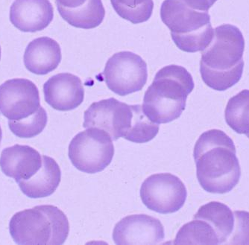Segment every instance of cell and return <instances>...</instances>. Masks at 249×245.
<instances>
[{"instance_id": "11", "label": "cell", "mask_w": 249, "mask_h": 245, "mask_svg": "<svg viewBox=\"0 0 249 245\" xmlns=\"http://www.w3.org/2000/svg\"><path fill=\"white\" fill-rule=\"evenodd\" d=\"M160 220L139 214L124 217L114 227L113 240L117 245H158L164 239Z\"/></svg>"}, {"instance_id": "13", "label": "cell", "mask_w": 249, "mask_h": 245, "mask_svg": "<svg viewBox=\"0 0 249 245\" xmlns=\"http://www.w3.org/2000/svg\"><path fill=\"white\" fill-rule=\"evenodd\" d=\"M54 9L50 0H15L10 8V20L23 32H40L51 23Z\"/></svg>"}, {"instance_id": "19", "label": "cell", "mask_w": 249, "mask_h": 245, "mask_svg": "<svg viewBox=\"0 0 249 245\" xmlns=\"http://www.w3.org/2000/svg\"><path fill=\"white\" fill-rule=\"evenodd\" d=\"M175 245H220L217 233L208 221L195 218L178 232Z\"/></svg>"}, {"instance_id": "4", "label": "cell", "mask_w": 249, "mask_h": 245, "mask_svg": "<svg viewBox=\"0 0 249 245\" xmlns=\"http://www.w3.org/2000/svg\"><path fill=\"white\" fill-rule=\"evenodd\" d=\"M194 87L193 77L184 67H163L145 92L142 110L156 124L171 122L184 111L187 97Z\"/></svg>"}, {"instance_id": "15", "label": "cell", "mask_w": 249, "mask_h": 245, "mask_svg": "<svg viewBox=\"0 0 249 245\" xmlns=\"http://www.w3.org/2000/svg\"><path fill=\"white\" fill-rule=\"evenodd\" d=\"M55 2L61 18L78 29H94L106 16L102 0H55Z\"/></svg>"}, {"instance_id": "18", "label": "cell", "mask_w": 249, "mask_h": 245, "mask_svg": "<svg viewBox=\"0 0 249 245\" xmlns=\"http://www.w3.org/2000/svg\"><path fill=\"white\" fill-rule=\"evenodd\" d=\"M195 218L208 221L214 228L220 245H226L233 233L235 218L233 212L227 205L218 201H211L198 209Z\"/></svg>"}, {"instance_id": "26", "label": "cell", "mask_w": 249, "mask_h": 245, "mask_svg": "<svg viewBox=\"0 0 249 245\" xmlns=\"http://www.w3.org/2000/svg\"><path fill=\"white\" fill-rule=\"evenodd\" d=\"M0 60H1V46H0Z\"/></svg>"}, {"instance_id": "25", "label": "cell", "mask_w": 249, "mask_h": 245, "mask_svg": "<svg viewBox=\"0 0 249 245\" xmlns=\"http://www.w3.org/2000/svg\"><path fill=\"white\" fill-rule=\"evenodd\" d=\"M2 128H1V126H0V144H1V141H2Z\"/></svg>"}, {"instance_id": "17", "label": "cell", "mask_w": 249, "mask_h": 245, "mask_svg": "<svg viewBox=\"0 0 249 245\" xmlns=\"http://www.w3.org/2000/svg\"><path fill=\"white\" fill-rule=\"evenodd\" d=\"M61 172L53 158L43 156L40 170L29 180L18 182L21 191L30 198H41L52 195L61 183Z\"/></svg>"}, {"instance_id": "10", "label": "cell", "mask_w": 249, "mask_h": 245, "mask_svg": "<svg viewBox=\"0 0 249 245\" xmlns=\"http://www.w3.org/2000/svg\"><path fill=\"white\" fill-rule=\"evenodd\" d=\"M40 107L38 89L30 80L15 78L0 86V113L8 120H24Z\"/></svg>"}, {"instance_id": "23", "label": "cell", "mask_w": 249, "mask_h": 245, "mask_svg": "<svg viewBox=\"0 0 249 245\" xmlns=\"http://www.w3.org/2000/svg\"><path fill=\"white\" fill-rule=\"evenodd\" d=\"M234 228L226 245H249V212L234 211Z\"/></svg>"}, {"instance_id": "6", "label": "cell", "mask_w": 249, "mask_h": 245, "mask_svg": "<svg viewBox=\"0 0 249 245\" xmlns=\"http://www.w3.org/2000/svg\"><path fill=\"white\" fill-rule=\"evenodd\" d=\"M114 155L113 140L106 131L87 128L75 136L69 145V158L78 170L99 173L111 162Z\"/></svg>"}, {"instance_id": "8", "label": "cell", "mask_w": 249, "mask_h": 245, "mask_svg": "<svg viewBox=\"0 0 249 245\" xmlns=\"http://www.w3.org/2000/svg\"><path fill=\"white\" fill-rule=\"evenodd\" d=\"M141 197L147 208L165 215L174 213L182 208L187 191L184 183L176 175L156 174L142 183Z\"/></svg>"}, {"instance_id": "9", "label": "cell", "mask_w": 249, "mask_h": 245, "mask_svg": "<svg viewBox=\"0 0 249 245\" xmlns=\"http://www.w3.org/2000/svg\"><path fill=\"white\" fill-rule=\"evenodd\" d=\"M134 106L114 98L94 102L84 115L83 127H96L109 134L113 141L126 139L134 120Z\"/></svg>"}, {"instance_id": "21", "label": "cell", "mask_w": 249, "mask_h": 245, "mask_svg": "<svg viewBox=\"0 0 249 245\" xmlns=\"http://www.w3.org/2000/svg\"><path fill=\"white\" fill-rule=\"evenodd\" d=\"M110 2L120 18L133 24L146 22L153 12V0H110Z\"/></svg>"}, {"instance_id": "12", "label": "cell", "mask_w": 249, "mask_h": 245, "mask_svg": "<svg viewBox=\"0 0 249 245\" xmlns=\"http://www.w3.org/2000/svg\"><path fill=\"white\" fill-rule=\"evenodd\" d=\"M45 101L54 110L70 111L82 105L85 89L80 78L71 73L53 75L43 85Z\"/></svg>"}, {"instance_id": "22", "label": "cell", "mask_w": 249, "mask_h": 245, "mask_svg": "<svg viewBox=\"0 0 249 245\" xmlns=\"http://www.w3.org/2000/svg\"><path fill=\"white\" fill-rule=\"evenodd\" d=\"M48 116L47 112L40 106V108L24 120L8 121L11 132L19 138H32L39 135L47 126Z\"/></svg>"}, {"instance_id": "3", "label": "cell", "mask_w": 249, "mask_h": 245, "mask_svg": "<svg viewBox=\"0 0 249 245\" xmlns=\"http://www.w3.org/2000/svg\"><path fill=\"white\" fill-rule=\"evenodd\" d=\"M208 0H164L160 18L175 44L185 52H202L213 37Z\"/></svg>"}, {"instance_id": "1", "label": "cell", "mask_w": 249, "mask_h": 245, "mask_svg": "<svg viewBox=\"0 0 249 245\" xmlns=\"http://www.w3.org/2000/svg\"><path fill=\"white\" fill-rule=\"evenodd\" d=\"M194 157L198 183L213 194L232 191L241 177V168L233 141L224 131L212 129L200 136Z\"/></svg>"}, {"instance_id": "2", "label": "cell", "mask_w": 249, "mask_h": 245, "mask_svg": "<svg viewBox=\"0 0 249 245\" xmlns=\"http://www.w3.org/2000/svg\"><path fill=\"white\" fill-rule=\"evenodd\" d=\"M245 40L241 31L231 24L214 30L209 46L201 52L200 72L211 89L225 91L241 79L244 69Z\"/></svg>"}, {"instance_id": "16", "label": "cell", "mask_w": 249, "mask_h": 245, "mask_svg": "<svg viewBox=\"0 0 249 245\" xmlns=\"http://www.w3.org/2000/svg\"><path fill=\"white\" fill-rule=\"evenodd\" d=\"M23 60L29 72L36 75H47L61 63V47L58 42L50 37L35 39L26 47Z\"/></svg>"}, {"instance_id": "14", "label": "cell", "mask_w": 249, "mask_h": 245, "mask_svg": "<svg viewBox=\"0 0 249 245\" xmlns=\"http://www.w3.org/2000/svg\"><path fill=\"white\" fill-rule=\"evenodd\" d=\"M43 164V159L37 150L29 145H15L2 151L0 168L8 177L17 183L33 177Z\"/></svg>"}, {"instance_id": "5", "label": "cell", "mask_w": 249, "mask_h": 245, "mask_svg": "<svg viewBox=\"0 0 249 245\" xmlns=\"http://www.w3.org/2000/svg\"><path fill=\"white\" fill-rule=\"evenodd\" d=\"M9 230L18 245H63L69 235V221L58 207L37 206L14 215Z\"/></svg>"}, {"instance_id": "7", "label": "cell", "mask_w": 249, "mask_h": 245, "mask_svg": "<svg viewBox=\"0 0 249 245\" xmlns=\"http://www.w3.org/2000/svg\"><path fill=\"white\" fill-rule=\"evenodd\" d=\"M103 75L110 90L119 96H128L145 86L148 78L147 64L138 54L120 52L109 58Z\"/></svg>"}, {"instance_id": "20", "label": "cell", "mask_w": 249, "mask_h": 245, "mask_svg": "<svg viewBox=\"0 0 249 245\" xmlns=\"http://www.w3.org/2000/svg\"><path fill=\"white\" fill-rule=\"evenodd\" d=\"M225 118L233 131L249 138V89H244L229 99Z\"/></svg>"}, {"instance_id": "24", "label": "cell", "mask_w": 249, "mask_h": 245, "mask_svg": "<svg viewBox=\"0 0 249 245\" xmlns=\"http://www.w3.org/2000/svg\"><path fill=\"white\" fill-rule=\"evenodd\" d=\"M208 2H209L210 5L211 7H212L213 5V4L217 1V0H208Z\"/></svg>"}]
</instances>
